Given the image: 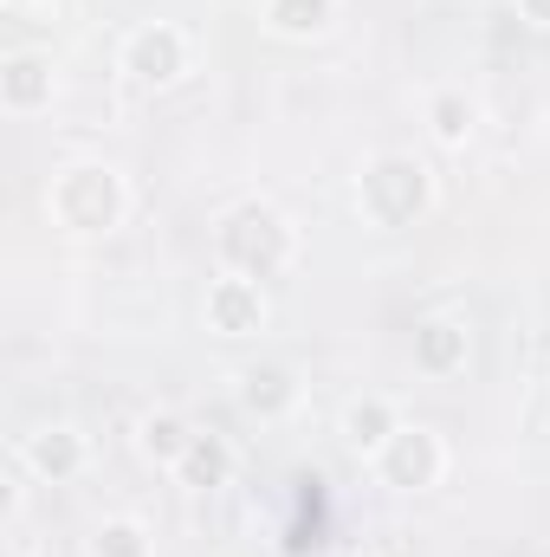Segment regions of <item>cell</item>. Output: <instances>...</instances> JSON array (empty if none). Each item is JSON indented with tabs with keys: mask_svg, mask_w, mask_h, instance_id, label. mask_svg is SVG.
Listing matches in <instances>:
<instances>
[{
	"mask_svg": "<svg viewBox=\"0 0 550 557\" xmlns=\"http://www.w3.org/2000/svg\"><path fill=\"white\" fill-rule=\"evenodd\" d=\"M518 13H525L532 26H550V0H518Z\"/></svg>",
	"mask_w": 550,
	"mask_h": 557,
	"instance_id": "e0dca14e",
	"label": "cell"
},
{
	"mask_svg": "<svg viewBox=\"0 0 550 557\" xmlns=\"http://www.w3.org/2000/svg\"><path fill=\"white\" fill-rule=\"evenodd\" d=\"M298 403V376L285 370V363H253V370H240V409L260 421L285 416Z\"/></svg>",
	"mask_w": 550,
	"mask_h": 557,
	"instance_id": "ba28073f",
	"label": "cell"
},
{
	"mask_svg": "<svg viewBox=\"0 0 550 557\" xmlns=\"http://www.w3.org/2000/svg\"><path fill=\"white\" fill-rule=\"evenodd\" d=\"M188 441H195V434H188V421L182 416H149L142 421V454L162 460V467H175V460L188 454Z\"/></svg>",
	"mask_w": 550,
	"mask_h": 557,
	"instance_id": "5bb4252c",
	"label": "cell"
},
{
	"mask_svg": "<svg viewBox=\"0 0 550 557\" xmlns=\"http://www.w3.org/2000/svg\"><path fill=\"white\" fill-rule=\"evenodd\" d=\"M414 363H421L427 376H453V370L466 363V331H460L453 318H427V324H414Z\"/></svg>",
	"mask_w": 550,
	"mask_h": 557,
	"instance_id": "30bf717a",
	"label": "cell"
},
{
	"mask_svg": "<svg viewBox=\"0 0 550 557\" xmlns=\"http://www.w3.org/2000/svg\"><path fill=\"white\" fill-rule=\"evenodd\" d=\"M396 428H402V421H396V409H389L383 396H363V403L343 409V441H350L357 454H383V441H389Z\"/></svg>",
	"mask_w": 550,
	"mask_h": 557,
	"instance_id": "7c38bea8",
	"label": "cell"
},
{
	"mask_svg": "<svg viewBox=\"0 0 550 557\" xmlns=\"http://www.w3.org/2000/svg\"><path fill=\"white\" fill-rule=\"evenodd\" d=\"M427 124H434L440 143H466V131H473V104H466L460 91H440V98L427 104Z\"/></svg>",
	"mask_w": 550,
	"mask_h": 557,
	"instance_id": "9a60e30c",
	"label": "cell"
},
{
	"mask_svg": "<svg viewBox=\"0 0 550 557\" xmlns=\"http://www.w3.org/2000/svg\"><path fill=\"white\" fill-rule=\"evenodd\" d=\"M440 467H447V454H440V434H434V428H396V434L383 441V454H376L383 486H402V493L434 486Z\"/></svg>",
	"mask_w": 550,
	"mask_h": 557,
	"instance_id": "277c9868",
	"label": "cell"
},
{
	"mask_svg": "<svg viewBox=\"0 0 550 557\" xmlns=\"http://www.w3.org/2000/svg\"><path fill=\"white\" fill-rule=\"evenodd\" d=\"M337 20V0H266V26L285 39H311Z\"/></svg>",
	"mask_w": 550,
	"mask_h": 557,
	"instance_id": "4fadbf2b",
	"label": "cell"
},
{
	"mask_svg": "<svg viewBox=\"0 0 550 557\" xmlns=\"http://www.w3.org/2000/svg\"><path fill=\"white\" fill-rule=\"evenodd\" d=\"M208 324L221 331V337H247V331H260L266 324V292H260V278H214L208 285Z\"/></svg>",
	"mask_w": 550,
	"mask_h": 557,
	"instance_id": "8992f818",
	"label": "cell"
},
{
	"mask_svg": "<svg viewBox=\"0 0 550 557\" xmlns=\"http://www.w3.org/2000/svg\"><path fill=\"white\" fill-rule=\"evenodd\" d=\"M0 98H7V111H39V104L52 98V59H39V52H7V65H0Z\"/></svg>",
	"mask_w": 550,
	"mask_h": 557,
	"instance_id": "9c48e42d",
	"label": "cell"
},
{
	"mask_svg": "<svg viewBox=\"0 0 550 557\" xmlns=\"http://www.w3.org/2000/svg\"><path fill=\"white\" fill-rule=\"evenodd\" d=\"M46 201H52V221L72 227V234H111V227L124 221V182H117V169H104V162L59 169V182H52Z\"/></svg>",
	"mask_w": 550,
	"mask_h": 557,
	"instance_id": "3957f363",
	"label": "cell"
},
{
	"mask_svg": "<svg viewBox=\"0 0 550 557\" xmlns=\"http://www.w3.org/2000/svg\"><path fill=\"white\" fill-rule=\"evenodd\" d=\"M227 467H234L227 441H221V434H195V441H188V454L175 460V480H182V486H195V493H208V486H221V480H227Z\"/></svg>",
	"mask_w": 550,
	"mask_h": 557,
	"instance_id": "8fae6325",
	"label": "cell"
},
{
	"mask_svg": "<svg viewBox=\"0 0 550 557\" xmlns=\"http://www.w3.org/2000/svg\"><path fill=\"white\" fill-rule=\"evenodd\" d=\"M124 72L137 78V85H175L182 72H188V39L175 33V26H137L130 39H124Z\"/></svg>",
	"mask_w": 550,
	"mask_h": 557,
	"instance_id": "5b68a950",
	"label": "cell"
},
{
	"mask_svg": "<svg viewBox=\"0 0 550 557\" xmlns=\"http://www.w3.org/2000/svg\"><path fill=\"white\" fill-rule=\"evenodd\" d=\"M91 557H149V539H142V525H130V519H104L98 539H91Z\"/></svg>",
	"mask_w": 550,
	"mask_h": 557,
	"instance_id": "2e32d148",
	"label": "cell"
},
{
	"mask_svg": "<svg viewBox=\"0 0 550 557\" xmlns=\"http://www.w3.org/2000/svg\"><path fill=\"white\" fill-rule=\"evenodd\" d=\"M357 201H363V214H370L376 227H414V221L427 214V201H434V182H427V169H421L414 156L389 149V156H376V162L363 169Z\"/></svg>",
	"mask_w": 550,
	"mask_h": 557,
	"instance_id": "7a4b0ae2",
	"label": "cell"
},
{
	"mask_svg": "<svg viewBox=\"0 0 550 557\" xmlns=\"http://www.w3.org/2000/svg\"><path fill=\"white\" fill-rule=\"evenodd\" d=\"M20 460L39 473V480H72L78 467H85V441L72 434V428H39V434H26V447H20Z\"/></svg>",
	"mask_w": 550,
	"mask_h": 557,
	"instance_id": "52a82bcc",
	"label": "cell"
},
{
	"mask_svg": "<svg viewBox=\"0 0 550 557\" xmlns=\"http://www.w3.org/2000/svg\"><path fill=\"white\" fill-rule=\"evenodd\" d=\"M214 253H221L227 273L273 278V273H285V260H291V227H285V214L266 208V201H240L234 214H221Z\"/></svg>",
	"mask_w": 550,
	"mask_h": 557,
	"instance_id": "6da1fadb",
	"label": "cell"
}]
</instances>
